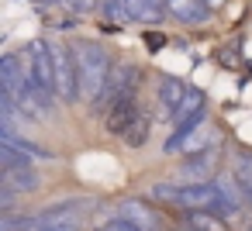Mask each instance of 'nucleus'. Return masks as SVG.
<instances>
[{
	"instance_id": "17",
	"label": "nucleus",
	"mask_w": 252,
	"mask_h": 231,
	"mask_svg": "<svg viewBox=\"0 0 252 231\" xmlns=\"http://www.w3.org/2000/svg\"><path fill=\"white\" fill-rule=\"evenodd\" d=\"M100 231H142V228H138V224H131L128 217H121V214H118V217H114V221H107Z\"/></svg>"
},
{
	"instance_id": "5",
	"label": "nucleus",
	"mask_w": 252,
	"mask_h": 231,
	"mask_svg": "<svg viewBox=\"0 0 252 231\" xmlns=\"http://www.w3.org/2000/svg\"><path fill=\"white\" fill-rule=\"evenodd\" d=\"M100 11L107 21H159L166 0H104Z\"/></svg>"
},
{
	"instance_id": "6",
	"label": "nucleus",
	"mask_w": 252,
	"mask_h": 231,
	"mask_svg": "<svg viewBox=\"0 0 252 231\" xmlns=\"http://www.w3.org/2000/svg\"><path fill=\"white\" fill-rule=\"evenodd\" d=\"M0 83H4L7 93H14V100L25 93V87L32 83V73H28L21 52H7L4 59H0Z\"/></svg>"
},
{
	"instance_id": "4",
	"label": "nucleus",
	"mask_w": 252,
	"mask_h": 231,
	"mask_svg": "<svg viewBox=\"0 0 252 231\" xmlns=\"http://www.w3.org/2000/svg\"><path fill=\"white\" fill-rule=\"evenodd\" d=\"M131 97H138V69L135 66H118V69H111V80H107L100 100L94 104V111L107 114L111 107H118V104H125Z\"/></svg>"
},
{
	"instance_id": "2",
	"label": "nucleus",
	"mask_w": 252,
	"mask_h": 231,
	"mask_svg": "<svg viewBox=\"0 0 252 231\" xmlns=\"http://www.w3.org/2000/svg\"><path fill=\"white\" fill-rule=\"evenodd\" d=\"M76 62H80V97L97 104L107 80H111V56L100 42H76Z\"/></svg>"
},
{
	"instance_id": "14",
	"label": "nucleus",
	"mask_w": 252,
	"mask_h": 231,
	"mask_svg": "<svg viewBox=\"0 0 252 231\" xmlns=\"http://www.w3.org/2000/svg\"><path fill=\"white\" fill-rule=\"evenodd\" d=\"M187 224L193 231H224V221L214 210H187Z\"/></svg>"
},
{
	"instance_id": "3",
	"label": "nucleus",
	"mask_w": 252,
	"mask_h": 231,
	"mask_svg": "<svg viewBox=\"0 0 252 231\" xmlns=\"http://www.w3.org/2000/svg\"><path fill=\"white\" fill-rule=\"evenodd\" d=\"M52 59H56V93L63 104H76L80 100V62H76V49L66 42H52Z\"/></svg>"
},
{
	"instance_id": "13",
	"label": "nucleus",
	"mask_w": 252,
	"mask_h": 231,
	"mask_svg": "<svg viewBox=\"0 0 252 231\" xmlns=\"http://www.w3.org/2000/svg\"><path fill=\"white\" fill-rule=\"evenodd\" d=\"M0 142H4V145H14V148H21L28 159H52V152H45L42 145H35V142H28V138H18L11 128H0Z\"/></svg>"
},
{
	"instance_id": "9",
	"label": "nucleus",
	"mask_w": 252,
	"mask_h": 231,
	"mask_svg": "<svg viewBox=\"0 0 252 231\" xmlns=\"http://www.w3.org/2000/svg\"><path fill=\"white\" fill-rule=\"evenodd\" d=\"M214 166H218V152L207 145V148H197V152H190V155L183 159L180 173H183L187 179H204V176H211V173H214Z\"/></svg>"
},
{
	"instance_id": "7",
	"label": "nucleus",
	"mask_w": 252,
	"mask_h": 231,
	"mask_svg": "<svg viewBox=\"0 0 252 231\" xmlns=\"http://www.w3.org/2000/svg\"><path fill=\"white\" fill-rule=\"evenodd\" d=\"M166 11L183 25H207L211 21V7L204 0H166Z\"/></svg>"
},
{
	"instance_id": "10",
	"label": "nucleus",
	"mask_w": 252,
	"mask_h": 231,
	"mask_svg": "<svg viewBox=\"0 0 252 231\" xmlns=\"http://www.w3.org/2000/svg\"><path fill=\"white\" fill-rule=\"evenodd\" d=\"M183 97H187V87L176 80V76H162L159 80V87H156V100H159V107H162V114H176V107L183 104Z\"/></svg>"
},
{
	"instance_id": "12",
	"label": "nucleus",
	"mask_w": 252,
	"mask_h": 231,
	"mask_svg": "<svg viewBox=\"0 0 252 231\" xmlns=\"http://www.w3.org/2000/svg\"><path fill=\"white\" fill-rule=\"evenodd\" d=\"M121 217H128V221H131V224H138L142 231H156V228H159L156 214H149V207H145V203H135V200L121 203Z\"/></svg>"
},
{
	"instance_id": "11",
	"label": "nucleus",
	"mask_w": 252,
	"mask_h": 231,
	"mask_svg": "<svg viewBox=\"0 0 252 231\" xmlns=\"http://www.w3.org/2000/svg\"><path fill=\"white\" fill-rule=\"evenodd\" d=\"M200 117H204V93H200V90H187L183 104H180L176 114H173V124H176V128H187V124H193V121H200Z\"/></svg>"
},
{
	"instance_id": "1",
	"label": "nucleus",
	"mask_w": 252,
	"mask_h": 231,
	"mask_svg": "<svg viewBox=\"0 0 252 231\" xmlns=\"http://www.w3.org/2000/svg\"><path fill=\"white\" fill-rule=\"evenodd\" d=\"M152 197L183 210H214V214H231L224 203V193L218 183L207 179H183V183H159L152 186Z\"/></svg>"
},
{
	"instance_id": "8",
	"label": "nucleus",
	"mask_w": 252,
	"mask_h": 231,
	"mask_svg": "<svg viewBox=\"0 0 252 231\" xmlns=\"http://www.w3.org/2000/svg\"><path fill=\"white\" fill-rule=\"evenodd\" d=\"M0 186L11 190V193H32L42 186V176L32 169V162L25 166H14V169H4V179H0Z\"/></svg>"
},
{
	"instance_id": "15",
	"label": "nucleus",
	"mask_w": 252,
	"mask_h": 231,
	"mask_svg": "<svg viewBox=\"0 0 252 231\" xmlns=\"http://www.w3.org/2000/svg\"><path fill=\"white\" fill-rule=\"evenodd\" d=\"M235 179L242 186V197L252 203V155H238L235 159Z\"/></svg>"
},
{
	"instance_id": "18",
	"label": "nucleus",
	"mask_w": 252,
	"mask_h": 231,
	"mask_svg": "<svg viewBox=\"0 0 252 231\" xmlns=\"http://www.w3.org/2000/svg\"><path fill=\"white\" fill-rule=\"evenodd\" d=\"M204 4H207V7H221V4H224V0H204Z\"/></svg>"
},
{
	"instance_id": "16",
	"label": "nucleus",
	"mask_w": 252,
	"mask_h": 231,
	"mask_svg": "<svg viewBox=\"0 0 252 231\" xmlns=\"http://www.w3.org/2000/svg\"><path fill=\"white\" fill-rule=\"evenodd\" d=\"M149 124H152V121H149V114L142 111V114L135 117V124H131V128L125 131V142H128L131 148H138V145H145V138H149Z\"/></svg>"
}]
</instances>
